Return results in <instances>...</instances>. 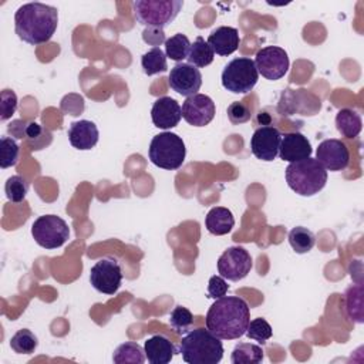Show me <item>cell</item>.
<instances>
[{"instance_id":"cell-1","label":"cell","mask_w":364,"mask_h":364,"mask_svg":"<svg viewBox=\"0 0 364 364\" xmlns=\"http://www.w3.org/2000/svg\"><path fill=\"white\" fill-rule=\"evenodd\" d=\"M250 321L247 303L237 296L216 299L206 313V328L220 340L240 338Z\"/></svg>"},{"instance_id":"cell-2","label":"cell","mask_w":364,"mask_h":364,"mask_svg":"<svg viewBox=\"0 0 364 364\" xmlns=\"http://www.w3.org/2000/svg\"><path fill=\"white\" fill-rule=\"evenodd\" d=\"M58 11L44 3H27L17 9L14 14V30L20 40L38 46L47 43L57 30Z\"/></svg>"},{"instance_id":"cell-3","label":"cell","mask_w":364,"mask_h":364,"mask_svg":"<svg viewBox=\"0 0 364 364\" xmlns=\"http://www.w3.org/2000/svg\"><path fill=\"white\" fill-rule=\"evenodd\" d=\"M179 353L188 364H216L223 357V344L208 328H195L182 337Z\"/></svg>"},{"instance_id":"cell-4","label":"cell","mask_w":364,"mask_h":364,"mask_svg":"<svg viewBox=\"0 0 364 364\" xmlns=\"http://www.w3.org/2000/svg\"><path fill=\"white\" fill-rule=\"evenodd\" d=\"M286 182L297 195L313 196L326 186L327 171L317 162V159L309 156L287 165Z\"/></svg>"},{"instance_id":"cell-5","label":"cell","mask_w":364,"mask_h":364,"mask_svg":"<svg viewBox=\"0 0 364 364\" xmlns=\"http://www.w3.org/2000/svg\"><path fill=\"white\" fill-rule=\"evenodd\" d=\"M151 162L162 169H179L186 156L185 142L173 132H161L155 135L149 144Z\"/></svg>"},{"instance_id":"cell-6","label":"cell","mask_w":364,"mask_h":364,"mask_svg":"<svg viewBox=\"0 0 364 364\" xmlns=\"http://www.w3.org/2000/svg\"><path fill=\"white\" fill-rule=\"evenodd\" d=\"M136 21L146 27L164 28L171 24L183 7L182 0H136L132 3Z\"/></svg>"},{"instance_id":"cell-7","label":"cell","mask_w":364,"mask_h":364,"mask_svg":"<svg viewBox=\"0 0 364 364\" xmlns=\"http://www.w3.org/2000/svg\"><path fill=\"white\" fill-rule=\"evenodd\" d=\"M259 80L255 61L249 57H237L229 61L222 71V85L233 94H247Z\"/></svg>"},{"instance_id":"cell-8","label":"cell","mask_w":364,"mask_h":364,"mask_svg":"<svg viewBox=\"0 0 364 364\" xmlns=\"http://www.w3.org/2000/svg\"><path fill=\"white\" fill-rule=\"evenodd\" d=\"M31 235L38 246L44 249H57L68 240L70 228L67 222L57 215H43L34 220Z\"/></svg>"},{"instance_id":"cell-9","label":"cell","mask_w":364,"mask_h":364,"mask_svg":"<svg viewBox=\"0 0 364 364\" xmlns=\"http://www.w3.org/2000/svg\"><path fill=\"white\" fill-rule=\"evenodd\" d=\"M92 287L102 294H115L122 282V269L112 257L100 259L90 270Z\"/></svg>"},{"instance_id":"cell-10","label":"cell","mask_w":364,"mask_h":364,"mask_svg":"<svg viewBox=\"0 0 364 364\" xmlns=\"http://www.w3.org/2000/svg\"><path fill=\"white\" fill-rule=\"evenodd\" d=\"M253 266L252 256L242 246L228 247L218 259V272L223 279L237 282L245 279Z\"/></svg>"},{"instance_id":"cell-11","label":"cell","mask_w":364,"mask_h":364,"mask_svg":"<svg viewBox=\"0 0 364 364\" xmlns=\"http://www.w3.org/2000/svg\"><path fill=\"white\" fill-rule=\"evenodd\" d=\"M255 65L257 73L266 80L276 81L286 75L289 70V55L277 46H267L260 48L255 57Z\"/></svg>"},{"instance_id":"cell-12","label":"cell","mask_w":364,"mask_h":364,"mask_svg":"<svg viewBox=\"0 0 364 364\" xmlns=\"http://www.w3.org/2000/svg\"><path fill=\"white\" fill-rule=\"evenodd\" d=\"M168 81L175 92L188 98L198 94L202 85V74L198 67L189 63H178L171 68Z\"/></svg>"},{"instance_id":"cell-13","label":"cell","mask_w":364,"mask_h":364,"mask_svg":"<svg viewBox=\"0 0 364 364\" xmlns=\"http://www.w3.org/2000/svg\"><path fill=\"white\" fill-rule=\"evenodd\" d=\"M216 112L215 102L205 94H195L188 97L182 104V118L192 127L208 125Z\"/></svg>"},{"instance_id":"cell-14","label":"cell","mask_w":364,"mask_h":364,"mask_svg":"<svg viewBox=\"0 0 364 364\" xmlns=\"http://www.w3.org/2000/svg\"><path fill=\"white\" fill-rule=\"evenodd\" d=\"M280 139L282 134L276 127L263 125L253 132L250 138V151L257 159L270 162L279 155Z\"/></svg>"},{"instance_id":"cell-15","label":"cell","mask_w":364,"mask_h":364,"mask_svg":"<svg viewBox=\"0 0 364 364\" xmlns=\"http://www.w3.org/2000/svg\"><path fill=\"white\" fill-rule=\"evenodd\" d=\"M316 159L327 171H343L348 166L350 152L344 142L330 138L318 144L316 151Z\"/></svg>"},{"instance_id":"cell-16","label":"cell","mask_w":364,"mask_h":364,"mask_svg":"<svg viewBox=\"0 0 364 364\" xmlns=\"http://www.w3.org/2000/svg\"><path fill=\"white\" fill-rule=\"evenodd\" d=\"M151 118L156 128H173L182 118V107L176 100L171 97H161L154 102L151 108Z\"/></svg>"},{"instance_id":"cell-17","label":"cell","mask_w":364,"mask_h":364,"mask_svg":"<svg viewBox=\"0 0 364 364\" xmlns=\"http://www.w3.org/2000/svg\"><path fill=\"white\" fill-rule=\"evenodd\" d=\"M311 144L300 132H286L282 135L279 145V156L287 162H296L311 156Z\"/></svg>"},{"instance_id":"cell-18","label":"cell","mask_w":364,"mask_h":364,"mask_svg":"<svg viewBox=\"0 0 364 364\" xmlns=\"http://www.w3.org/2000/svg\"><path fill=\"white\" fill-rule=\"evenodd\" d=\"M100 138V132L97 125L88 119H80L70 125L68 129V141L70 144L80 149L87 151L97 145Z\"/></svg>"},{"instance_id":"cell-19","label":"cell","mask_w":364,"mask_h":364,"mask_svg":"<svg viewBox=\"0 0 364 364\" xmlns=\"http://www.w3.org/2000/svg\"><path fill=\"white\" fill-rule=\"evenodd\" d=\"M239 43H240V37H239L237 28L229 27V26L218 27L208 37V44L212 47L213 53L222 57L230 55L232 53H235L239 47Z\"/></svg>"},{"instance_id":"cell-20","label":"cell","mask_w":364,"mask_h":364,"mask_svg":"<svg viewBox=\"0 0 364 364\" xmlns=\"http://www.w3.org/2000/svg\"><path fill=\"white\" fill-rule=\"evenodd\" d=\"M144 351L151 364H168L176 353L172 341L162 334L149 337L144 344Z\"/></svg>"},{"instance_id":"cell-21","label":"cell","mask_w":364,"mask_h":364,"mask_svg":"<svg viewBox=\"0 0 364 364\" xmlns=\"http://www.w3.org/2000/svg\"><path fill=\"white\" fill-rule=\"evenodd\" d=\"M205 225L209 233L216 235V236H223L228 235L233 226H235V218L233 213L223 206H216L212 208L206 218H205Z\"/></svg>"},{"instance_id":"cell-22","label":"cell","mask_w":364,"mask_h":364,"mask_svg":"<svg viewBox=\"0 0 364 364\" xmlns=\"http://www.w3.org/2000/svg\"><path fill=\"white\" fill-rule=\"evenodd\" d=\"M337 131L344 138H355L363 128L361 115L351 108H341L336 115Z\"/></svg>"},{"instance_id":"cell-23","label":"cell","mask_w":364,"mask_h":364,"mask_svg":"<svg viewBox=\"0 0 364 364\" xmlns=\"http://www.w3.org/2000/svg\"><path fill=\"white\" fill-rule=\"evenodd\" d=\"M112 361L115 364H142L145 361V351L139 344L127 341L115 348Z\"/></svg>"},{"instance_id":"cell-24","label":"cell","mask_w":364,"mask_h":364,"mask_svg":"<svg viewBox=\"0 0 364 364\" xmlns=\"http://www.w3.org/2000/svg\"><path fill=\"white\" fill-rule=\"evenodd\" d=\"M215 58V53L212 50V47L208 44V41H205L200 36L196 37V40L191 44V50L188 54V63L198 67V68H203L206 65H209Z\"/></svg>"},{"instance_id":"cell-25","label":"cell","mask_w":364,"mask_h":364,"mask_svg":"<svg viewBox=\"0 0 364 364\" xmlns=\"http://www.w3.org/2000/svg\"><path fill=\"white\" fill-rule=\"evenodd\" d=\"M263 350L260 346L252 343H239L230 355L233 364H257L263 361Z\"/></svg>"},{"instance_id":"cell-26","label":"cell","mask_w":364,"mask_h":364,"mask_svg":"<svg viewBox=\"0 0 364 364\" xmlns=\"http://www.w3.org/2000/svg\"><path fill=\"white\" fill-rule=\"evenodd\" d=\"M289 243L296 253H307L313 249L316 236L310 229L304 226H296L289 232Z\"/></svg>"},{"instance_id":"cell-27","label":"cell","mask_w":364,"mask_h":364,"mask_svg":"<svg viewBox=\"0 0 364 364\" xmlns=\"http://www.w3.org/2000/svg\"><path fill=\"white\" fill-rule=\"evenodd\" d=\"M344 296L347 316L357 323H363V286L360 283L350 286Z\"/></svg>"},{"instance_id":"cell-28","label":"cell","mask_w":364,"mask_h":364,"mask_svg":"<svg viewBox=\"0 0 364 364\" xmlns=\"http://www.w3.org/2000/svg\"><path fill=\"white\" fill-rule=\"evenodd\" d=\"M141 65L146 75H154V74L166 71L168 64H166L165 51H162L159 47H152L142 55Z\"/></svg>"},{"instance_id":"cell-29","label":"cell","mask_w":364,"mask_h":364,"mask_svg":"<svg viewBox=\"0 0 364 364\" xmlns=\"http://www.w3.org/2000/svg\"><path fill=\"white\" fill-rule=\"evenodd\" d=\"M191 44L192 43L185 34L178 33L165 41V55L173 61H182L188 58Z\"/></svg>"},{"instance_id":"cell-30","label":"cell","mask_w":364,"mask_h":364,"mask_svg":"<svg viewBox=\"0 0 364 364\" xmlns=\"http://www.w3.org/2000/svg\"><path fill=\"white\" fill-rule=\"evenodd\" d=\"M38 346L37 336L28 328H20L10 340V347L17 354H31Z\"/></svg>"},{"instance_id":"cell-31","label":"cell","mask_w":364,"mask_h":364,"mask_svg":"<svg viewBox=\"0 0 364 364\" xmlns=\"http://www.w3.org/2000/svg\"><path fill=\"white\" fill-rule=\"evenodd\" d=\"M4 192L10 202L20 203L24 200V198L28 192V182L20 175H13L6 181Z\"/></svg>"},{"instance_id":"cell-32","label":"cell","mask_w":364,"mask_h":364,"mask_svg":"<svg viewBox=\"0 0 364 364\" xmlns=\"http://www.w3.org/2000/svg\"><path fill=\"white\" fill-rule=\"evenodd\" d=\"M20 146L10 136L0 138V166L3 169L14 166L18 162Z\"/></svg>"},{"instance_id":"cell-33","label":"cell","mask_w":364,"mask_h":364,"mask_svg":"<svg viewBox=\"0 0 364 364\" xmlns=\"http://www.w3.org/2000/svg\"><path fill=\"white\" fill-rule=\"evenodd\" d=\"M245 334H246L249 338L256 340V341L260 343V344H264V343L272 337L273 330H272L270 324H269L264 318L257 317V318H253L252 321H249Z\"/></svg>"},{"instance_id":"cell-34","label":"cell","mask_w":364,"mask_h":364,"mask_svg":"<svg viewBox=\"0 0 364 364\" xmlns=\"http://www.w3.org/2000/svg\"><path fill=\"white\" fill-rule=\"evenodd\" d=\"M193 323V316L192 313L186 309V307H182V306H176L172 311H171V316H169V324L171 327L182 334V333H186L189 330V327L192 326Z\"/></svg>"},{"instance_id":"cell-35","label":"cell","mask_w":364,"mask_h":364,"mask_svg":"<svg viewBox=\"0 0 364 364\" xmlns=\"http://www.w3.org/2000/svg\"><path fill=\"white\" fill-rule=\"evenodd\" d=\"M44 136H51V134L37 122H27L24 139L33 146V149H41L44 145L50 144V141H46Z\"/></svg>"},{"instance_id":"cell-36","label":"cell","mask_w":364,"mask_h":364,"mask_svg":"<svg viewBox=\"0 0 364 364\" xmlns=\"http://www.w3.org/2000/svg\"><path fill=\"white\" fill-rule=\"evenodd\" d=\"M17 109V95L11 90H3L0 92V119L7 121Z\"/></svg>"},{"instance_id":"cell-37","label":"cell","mask_w":364,"mask_h":364,"mask_svg":"<svg viewBox=\"0 0 364 364\" xmlns=\"http://www.w3.org/2000/svg\"><path fill=\"white\" fill-rule=\"evenodd\" d=\"M228 118L233 125H239L250 121L252 112L246 104L242 101H235L228 107Z\"/></svg>"},{"instance_id":"cell-38","label":"cell","mask_w":364,"mask_h":364,"mask_svg":"<svg viewBox=\"0 0 364 364\" xmlns=\"http://www.w3.org/2000/svg\"><path fill=\"white\" fill-rule=\"evenodd\" d=\"M229 290V284L222 276H212L208 283V297L212 299H220L223 297Z\"/></svg>"},{"instance_id":"cell-39","label":"cell","mask_w":364,"mask_h":364,"mask_svg":"<svg viewBox=\"0 0 364 364\" xmlns=\"http://www.w3.org/2000/svg\"><path fill=\"white\" fill-rule=\"evenodd\" d=\"M142 40L149 44V46H159L162 43H165V33L164 28H156V27H146L142 31Z\"/></svg>"},{"instance_id":"cell-40","label":"cell","mask_w":364,"mask_h":364,"mask_svg":"<svg viewBox=\"0 0 364 364\" xmlns=\"http://www.w3.org/2000/svg\"><path fill=\"white\" fill-rule=\"evenodd\" d=\"M26 127H27V122L21 121V119H16V121L10 122V125L7 127V132L17 139H23V138H26Z\"/></svg>"}]
</instances>
